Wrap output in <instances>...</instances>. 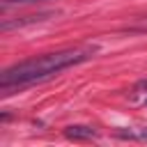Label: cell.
<instances>
[{
	"label": "cell",
	"instance_id": "1",
	"mask_svg": "<svg viewBox=\"0 0 147 147\" xmlns=\"http://www.w3.org/2000/svg\"><path fill=\"white\" fill-rule=\"evenodd\" d=\"M94 53H96V46H85V48H64V51L39 55V57L21 60V62H16V64H11L2 71L0 92H2V96L21 92V90H25L34 83H41V80L57 76L64 69H71L76 64L87 62Z\"/></svg>",
	"mask_w": 147,
	"mask_h": 147
},
{
	"label": "cell",
	"instance_id": "4",
	"mask_svg": "<svg viewBox=\"0 0 147 147\" xmlns=\"http://www.w3.org/2000/svg\"><path fill=\"white\" fill-rule=\"evenodd\" d=\"M119 138H142V140H147V126H145V129H140L138 133H124V131H122V133H119Z\"/></svg>",
	"mask_w": 147,
	"mask_h": 147
},
{
	"label": "cell",
	"instance_id": "2",
	"mask_svg": "<svg viewBox=\"0 0 147 147\" xmlns=\"http://www.w3.org/2000/svg\"><path fill=\"white\" fill-rule=\"evenodd\" d=\"M64 136H67L69 140H92V138H96L99 133H96L92 126L74 124V126H67V129H64Z\"/></svg>",
	"mask_w": 147,
	"mask_h": 147
},
{
	"label": "cell",
	"instance_id": "3",
	"mask_svg": "<svg viewBox=\"0 0 147 147\" xmlns=\"http://www.w3.org/2000/svg\"><path fill=\"white\" fill-rule=\"evenodd\" d=\"M136 99L140 101V103H145L147 106V83L142 80V83H138V87H136Z\"/></svg>",
	"mask_w": 147,
	"mask_h": 147
},
{
	"label": "cell",
	"instance_id": "5",
	"mask_svg": "<svg viewBox=\"0 0 147 147\" xmlns=\"http://www.w3.org/2000/svg\"><path fill=\"white\" fill-rule=\"evenodd\" d=\"M30 2H39V0H2V9L11 7V5H30Z\"/></svg>",
	"mask_w": 147,
	"mask_h": 147
}]
</instances>
